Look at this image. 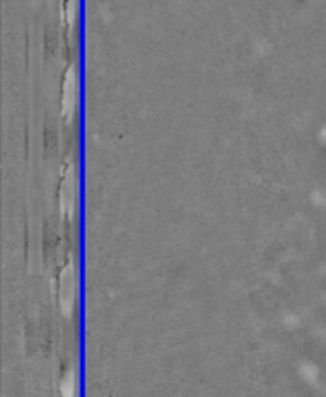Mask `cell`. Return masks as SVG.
Listing matches in <instances>:
<instances>
[{
	"label": "cell",
	"mask_w": 326,
	"mask_h": 397,
	"mask_svg": "<svg viewBox=\"0 0 326 397\" xmlns=\"http://www.w3.org/2000/svg\"><path fill=\"white\" fill-rule=\"evenodd\" d=\"M76 294V267L73 261L64 266L59 275V303L64 312H70Z\"/></svg>",
	"instance_id": "6da1fadb"
},
{
	"label": "cell",
	"mask_w": 326,
	"mask_h": 397,
	"mask_svg": "<svg viewBox=\"0 0 326 397\" xmlns=\"http://www.w3.org/2000/svg\"><path fill=\"white\" fill-rule=\"evenodd\" d=\"M78 96V72L75 64H70L66 76H64L62 87V108L64 113H72Z\"/></svg>",
	"instance_id": "7a4b0ae2"
},
{
	"label": "cell",
	"mask_w": 326,
	"mask_h": 397,
	"mask_svg": "<svg viewBox=\"0 0 326 397\" xmlns=\"http://www.w3.org/2000/svg\"><path fill=\"white\" fill-rule=\"evenodd\" d=\"M76 196V175L75 168L70 165L61 183V207L64 211H72Z\"/></svg>",
	"instance_id": "3957f363"
},
{
	"label": "cell",
	"mask_w": 326,
	"mask_h": 397,
	"mask_svg": "<svg viewBox=\"0 0 326 397\" xmlns=\"http://www.w3.org/2000/svg\"><path fill=\"white\" fill-rule=\"evenodd\" d=\"M61 396L62 397H76V377L75 373L70 371L66 377H64L61 384Z\"/></svg>",
	"instance_id": "277c9868"
}]
</instances>
